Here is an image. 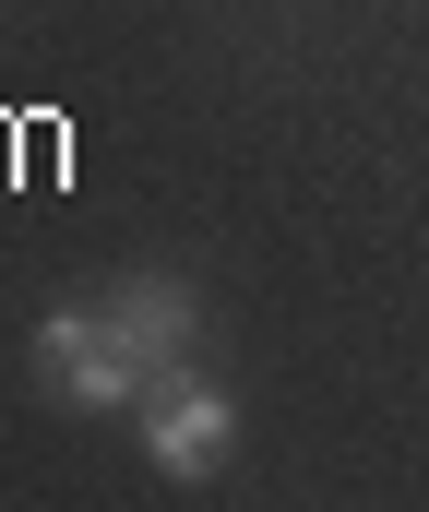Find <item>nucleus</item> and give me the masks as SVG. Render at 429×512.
<instances>
[{
	"mask_svg": "<svg viewBox=\"0 0 429 512\" xmlns=\"http://www.w3.org/2000/svg\"><path fill=\"white\" fill-rule=\"evenodd\" d=\"M36 370H48V393H72V405H132V393H155L132 370V346H120L108 310H60V322L36 334Z\"/></svg>",
	"mask_w": 429,
	"mask_h": 512,
	"instance_id": "obj_1",
	"label": "nucleus"
},
{
	"mask_svg": "<svg viewBox=\"0 0 429 512\" xmlns=\"http://www.w3.org/2000/svg\"><path fill=\"white\" fill-rule=\"evenodd\" d=\"M227 441H239V405H227L215 382H179V370L155 382V405H143V453H155L167 477H215Z\"/></svg>",
	"mask_w": 429,
	"mask_h": 512,
	"instance_id": "obj_2",
	"label": "nucleus"
},
{
	"mask_svg": "<svg viewBox=\"0 0 429 512\" xmlns=\"http://www.w3.org/2000/svg\"><path fill=\"white\" fill-rule=\"evenodd\" d=\"M108 322H120V346H132V370H143V382H167V370L191 358V334H203L191 286H167V274H132V286L108 298Z\"/></svg>",
	"mask_w": 429,
	"mask_h": 512,
	"instance_id": "obj_3",
	"label": "nucleus"
}]
</instances>
